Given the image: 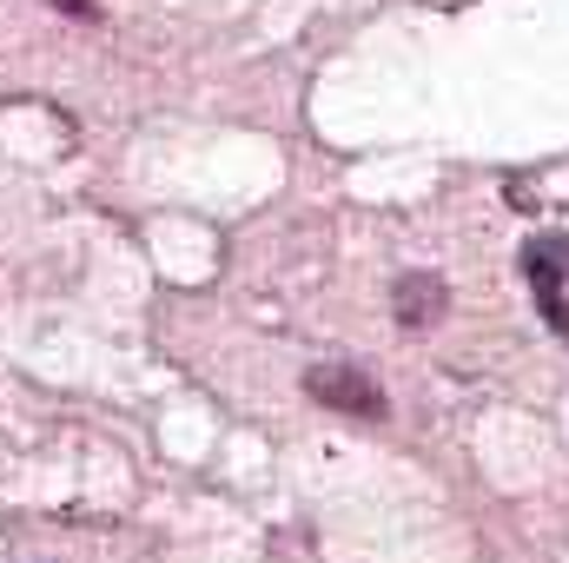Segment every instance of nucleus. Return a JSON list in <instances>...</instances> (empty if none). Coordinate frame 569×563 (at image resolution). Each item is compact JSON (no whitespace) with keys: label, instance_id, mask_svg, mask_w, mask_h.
<instances>
[{"label":"nucleus","instance_id":"4","mask_svg":"<svg viewBox=\"0 0 569 563\" xmlns=\"http://www.w3.org/2000/svg\"><path fill=\"white\" fill-rule=\"evenodd\" d=\"M60 13L67 20H93V0H60Z\"/></svg>","mask_w":569,"mask_h":563},{"label":"nucleus","instance_id":"2","mask_svg":"<svg viewBox=\"0 0 569 563\" xmlns=\"http://www.w3.org/2000/svg\"><path fill=\"white\" fill-rule=\"evenodd\" d=\"M305 392H311L318 405H331V412H345V418H365V424H378L391 412L385 392L371 385V372H358V365H318V372L305 378Z\"/></svg>","mask_w":569,"mask_h":563},{"label":"nucleus","instance_id":"1","mask_svg":"<svg viewBox=\"0 0 569 563\" xmlns=\"http://www.w3.org/2000/svg\"><path fill=\"white\" fill-rule=\"evenodd\" d=\"M523 279H530V292H537V305H543V318L557 325L569 338V239L563 233H537L530 246H523Z\"/></svg>","mask_w":569,"mask_h":563},{"label":"nucleus","instance_id":"3","mask_svg":"<svg viewBox=\"0 0 569 563\" xmlns=\"http://www.w3.org/2000/svg\"><path fill=\"white\" fill-rule=\"evenodd\" d=\"M391 305H398V325L405 332H437V318L450 312V285L437 279V273H405Z\"/></svg>","mask_w":569,"mask_h":563}]
</instances>
